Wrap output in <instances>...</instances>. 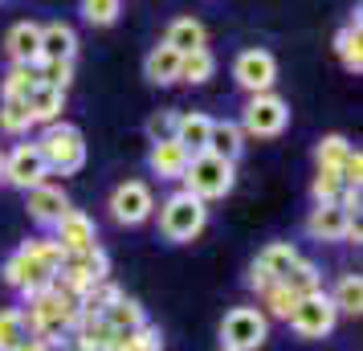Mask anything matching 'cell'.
Masks as SVG:
<instances>
[{"label":"cell","mask_w":363,"mask_h":351,"mask_svg":"<svg viewBox=\"0 0 363 351\" xmlns=\"http://www.w3.org/2000/svg\"><path fill=\"white\" fill-rule=\"evenodd\" d=\"M180 180H188V192L200 201H220L233 192V160H220L213 151H200L188 160Z\"/></svg>","instance_id":"cell-1"},{"label":"cell","mask_w":363,"mask_h":351,"mask_svg":"<svg viewBox=\"0 0 363 351\" xmlns=\"http://www.w3.org/2000/svg\"><path fill=\"white\" fill-rule=\"evenodd\" d=\"M204 221H208V208L188 188L176 192V196H167L164 208H160V229H164L167 241H192L204 229Z\"/></svg>","instance_id":"cell-2"},{"label":"cell","mask_w":363,"mask_h":351,"mask_svg":"<svg viewBox=\"0 0 363 351\" xmlns=\"http://www.w3.org/2000/svg\"><path fill=\"white\" fill-rule=\"evenodd\" d=\"M37 151H41L45 167H50V172H62V176H69V172H78V167L86 164L82 135L74 131V127H66V123H62V127H50V131L41 135Z\"/></svg>","instance_id":"cell-3"},{"label":"cell","mask_w":363,"mask_h":351,"mask_svg":"<svg viewBox=\"0 0 363 351\" xmlns=\"http://www.w3.org/2000/svg\"><path fill=\"white\" fill-rule=\"evenodd\" d=\"M265 315L253 311V306H237L225 315L220 323V347H233V351H257L265 343Z\"/></svg>","instance_id":"cell-4"},{"label":"cell","mask_w":363,"mask_h":351,"mask_svg":"<svg viewBox=\"0 0 363 351\" xmlns=\"http://www.w3.org/2000/svg\"><path fill=\"white\" fill-rule=\"evenodd\" d=\"M335 318H339L335 302L318 290V294H306V299L294 302V311H290V327H294L302 339H323V335L335 327Z\"/></svg>","instance_id":"cell-5"},{"label":"cell","mask_w":363,"mask_h":351,"mask_svg":"<svg viewBox=\"0 0 363 351\" xmlns=\"http://www.w3.org/2000/svg\"><path fill=\"white\" fill-rule=\"evenodd\" d=\"M286 118H290L286 102H281L278 94L262 90V94H253V99H249L245 115H241V131L269 139V135H281V131H286Z\"/></svg>","instance_id":"cell-6"},{"label":"cell","mask_w":363,"mask_h":351,"mask_svg":"<svg viewBox=\"0 0 363 351\" xmlns=\"http://www.w3.org/2000/svg\"><path fill=\"white\" fill-rule=\"evenodd\" d=\"M53 278H57V269H50L45 262H37L33 253H13L9 262H4V282L17 286L25 299H33L37 290H45V286H53Z\"/></svg>","instance_id":"cell-7"},{"label":"cell","mask_w":363,"mask_h":351,"mask_svg":"<svg viewBox=\"0 0 363 351\" xmlns=\"http://www.w3.org/2000/svg\"><path fill=\"white\" fill-rule=\"evenodd\" d=\"M233 78L245 86L249 94H262L278 78V62H274V53H265V50H245L233 62Z\"/></svg>","instance_id":"cell-8"},{"label":"cell","mask_w":363,"mask_h":351,"mask_svg":"<svg viewBox=\"0 0 363 351\" xmlns=\"http://www.w3.org/2000/svg\"><path fill=\"white\" fill-rule=\"evenodd\" d=\"M45 160H41V151L37 143H21L4 155V180L17 188H33V184H45Z\"/></svg>","instance_id":"cell-9"},{"label":"cell","mask_w":363,"mask_h":351,"mask_svg":"<svg viewBox=\"0 0 363 351\" xmlns=\"http://www.w3.org/2000/svg\"><path fill=\"white\" fill-rule=\"evenodd\" d=\"M57 245L62 253H90L99 250V229H94V221L78 213V208H66L62 217H57Z\"/></svg>","instance_id":"cell-10"},{"label":"cell","mask_w":363,"mask_h":351,"mask_svg":"<svg viewBox=\"0 0 363 351\" xmlns=\"http://www.w3.org/2000/svg\"><path fill=\"white\" fill-rule=\"evenodd\" d=\"M151 208H155V201H151V188L139 184V180H131V184H118L115 196H111V213H115L118 225H143V221L151 217Z\"/></svg>","instance_id":"cell-11"},{"label":"cell","mask_w":363,"mask_h":351,"mask_svg":"<svg viewBox=\"0 0 363 351\" xmlns=\"http://www.w3.org/2000/svg\"><path fill=\"white\" fill-rule=\"evenodd\" d=\"M351 213H347L339 201H327V204H318L311 217H306V233L318 237V241H343L347 229H351Z\"/></svg>","instance_id":"cell-12"},{"label":"cell","mask_w":363,"mask_h":351,"mask_svg":"<svg viewBox=\"0 0 363 351\" xmlns=\"http://www.w3.org/2000/svg\"><path fill=\"white\" fill-rule=\"evenodd\" d=\"M25 192H29V196H25V208H29V217L41 221V225H57V217L69 208L66 192L53 188V184H33V188H25Z\"/></svg>","instance_id":"cell-13"},{"label":"cell","mask_w":363,"mask_h":351,"mask_svg":"<svg viewBox=\"0 0 363 351\" xmlns=\"http://www.w3.org/2000/svg\"><path fill=\"white\" fill-rule=\"evenodd\" d=\"M4 50H9V57L17 66H37V57H41V25H33V21L13 25L9 37H4Z\"/></svg>","instance_id":"cell-14"},{"label":"cell","mask_w":363,"mask_h":351,"mask_svg":"<svg viewBox=\"0 0 363 351\" xmlns=\"http://www.w3.org/2000/svg\"><path fill=\"white\" fill-rule=\"evenodd\" d=\"M188 160H192V155H188L176 139H160V143L151 147V155H147L151 172H155L160 180H180L184 167H188Z\"/></svg>","instance_id":"cell-15"},{"label":"cell","mask_w":363,"mask_h":351,"mask_svg":"<svg viewBox=\"0 0 363 351\" xmlns=\"http://www.w3.org/2000/svg\"><path fill=\"white\" fill-rule=\"evenodd\" d=\"M74 50H78V37L69 25L53 21L41 29V57L37 62H74Z\"/></svg>","instance_id":"cell-16"},{"label":"cell","mask_w":363,"mask_h":351,"mask_svg":"<svg viewBox=\"0 0 363 351\" xmlns=\"http://www.w3.org/2000/svg\"><path fill=\"white\" fill-rule=\"evenodd\" d=\"M208 131H213V118L208 115H180L176 118V143H180L188 155H200V151H208Z\"/></svg>","instance_id":"cell-17"},{"label":"cell","mask_w":363,"mask_h":351,"mask_svg":"<svg viewBox=\"0 0 363 351\" xmlns=\"http://www.w3.org/2000/svg\"><path fill=\"white\" fill-rule=\"evenodd\" d=\"M180 57H184V53H176L172 45H155V50L147 53V62H143L147 82H155V86L180 82Z\"/></svg>","instance_id":"cell-18"},{"label":"cell","mask_w":363,"mask_h":351,"mask_svg":"<svg viewBox=\"0 0 363 351\" xmlns=\"http://www.w3.org/2000/svg\"><path fill=\"white\" fill-rule=\"evenodd\" d=\"M25 106H29V115H33V123H53V118L62 115V106H66V90H57V86L37 82L33 90H29V99H25Z\"/></svg>","instance_id":"cell-19"},{"label":"cell","mask_w":363,"mask_h":351,"mask_svg":"<svg viewBox=\"0 0 363 351\" xmlns=\"http://www.w3.org/2000/svg\"><path fill=\"white\" fill-rule=\"evenodd\" d=\"M164 45H172L176 53H192L204 45V25L192 17H180V21H172L167 25V37H164Z\"/></svg>","instance_id":"cell-20"},{"label":"cell","mask_w":363,"mask_h":351,"mask_svg":"<svg viewBox=\"0 0 363 351\" xmlns=\"http://www.w3.org/2000/svg\"><path fill=\"white\" fill-rule=\"evenodd\" d=\"M241 139H245V131H241L237 123H213V131H208V151L220 155V160H237L241 147H245Z\"/></svg>","instance_id":"cell-21"},{"label":"cell","mask_w":363,"mask_h":351,"mask_svg":"<svg viewBox=\"0 0 363 351\" xmlns=\"http://www.w3.org/2000/svg\"><path fill=\"white\" fill-rule=\"evenodd\" d=\"M298 257H302V253H298L290 241H274V245H269V250H265L257 262H262V269L274 278V282H281V278H286V274L298 266Z\"/></svg>","instance_id":"cell-22"},{"label":"cell","mask_w":363,"mask_h":351,"mask_svg":"<svg viewBox=\"0 0 363 351\" xmlns=\"http://www.w3.org/2000/svg\"><path fill=\"white\" fill-rule=\"evenodd\" d=\"M335 50H339V62H343V69L359 74V69H363V33H359V17L351 21V25H347L339 37H335Z\"/></svg>","instance_id":"cell-23"},{"label":"cell","mask_w":363,"mask_h":351,"mask_svg":"<svg viewBox=\"0 0 363 351\" xmlns=\"http://www.w3.org/2000/svg\"><path fill=\"white\" fill-rule=\"evenodd\" d=\"M102 323L115 327V331H135V327H143V306L135 299H123V294H118V299L102 311Z\"/></svg>","instance_id":"cell-24"},{"label":"cell","mask_w":363,"mask_h":351,"mask_svg":"<svg viewBox=\"0 0 363 351\" xmlns=\"http://www.w3.org/2000/svg\"><path fill=\"white\" fill-rule=\"evenodd\" d=\"M213 69H216V57L208 53V45H200V50H192V53H184L180 57V82L200 86V82L213 78Z\"/></svg>","instance_id":"cell-25"},{"label":"cell","mask_w":363,"mask_h":351,"mask_svg":"<svg viewBox=\"0 0 363 351\" xmlns=\"http://www.w3.org/2000/svg\"><path fill=\"white\" fill-rule=\"evenodd\" d=\"M29 339V323H25V311H0V351H17L21 343Z\"/></svg>","instance_id":"cell-26"},{"label":"cell","mask_w":363,"mask_h":351,"mask_svg":"<svg viewBox=\"0 0 363 351\" xmlns=\"http://www.w3.org/2000/svg\"><path fill=\"white\" fill-rule=\"evenodd\" d=\"M281 282L290 286L298 299H306V294H318V290H323V274H318V269H314L311 262H306V257H298V266L290 269V274H286Z\"/></svg>","instance_id":"cell-27"},{"label":"cell","mask_w":363,"mask_h":351,"mask_svg":"<svg viewBox=\"0 0 363 351\" xmlns=\"http://www.w3.org/2000/svg\"><path fill=\"white\" fill-rule=\"evenodd\" d=\"M335 311H347V315H359L363 311V282L359 274H343L339 278V286H335Z\"/></svg>","instance_id":"cell-28"},{"label":"cell","mask_w":363,"mask_h":351,"mask_svg":"<svg viewBox=\"0 0 363 351\" xmlns=\"http://www.w3.org/2000/svg\"><path fill=\"white\" fill-rule=\"evenodd\" d=\"M33 127V115H29V106H25V99H4V106H0V131L4 135H21Z\"/></svg>","instance_id":"cell-29"},{"label":"cell","mask_w":363,"mask_h":351,"mask_svg":"<svg viewBox=\"0 0 363 351\" xmlns=\"http://www.w3.org/2000/svg\"><path fill=\"white\" fill-rule=\"evenodd\" d=\"M351 143H347L343 135H327V139H323V143H318V151H314V155H318V167H330V172H339V167H343V160L347 155H351Z\"/></svg>","instance_id":"cell-30"},{"label":"cell","mask_w":363,"mask_h":351,"mask_svg":"<svg viewBox=\"0 0 363 351\" xmlns=\"http://www.w3.org/2000/svg\"><path fill=\"white\" fill-rule=\"evenodd\" d=\"M262 299H265V306H269V315L290 318V311H294L298 294H294V290H290L286 282H269V286L262 290Z\"/></svg>","instance_id":"cell-31"},{"label":"cell","mask_w":363,"mask_h":351,"mask_svg":"<svg viewBox=\"0 0 363 351\" xmlns=\"http://www.w3.org/2000/svg\"><path fill=\"white\" fill-rule=\"evenodd\" d=\"M37 86V69L33 66H17L9 69V78H4V99H29V90Z\"/></svg>","instance_id":"cell-32"},{"label":"cell","mask_w":363,"mask_h":351,"mask_svg":"<svg viewBox=\"0 0 363 351\" xmlns=\"http://www.w3.org/2000/svg\"><path fill=\"white\" fill-rule=\"evenodd\" d=\"M339 192H343V176L330 172V167H318V176H314V184H311V196L318 204H327V201H339Z\"/></svg>","instance_id":"cell-33"},{"label":"cell","mask_w":363,"mask_h":351,"mask_svg":"<svg viewBox=\"0 0 363 351\" xmlns=\"http://www.w3.org/2000/svg\"><path fill=\"white\" fill-rule=\"evenodd\" d=\"M82 17L90 21V25H115L118 0H82Z\"/></svg>","instance_id":"cell-34"},{"label":"cell","mask_w":363,"mask_h":351,"mask_svg":"<svg viewBox=\"0 0 363 351\" xmlns=\"http://www.w3.org/2000/svg\"><path fill=\"white\" fill-rule=\"evenodd\" d=\"M69 74H74V62H41V69H37V82L66 90V86H69Z\"/></svg>","instance_id":"cell-35"},{"label":"cell","mask_w":363,"mask_h":351,"mask_svg":"<svg viewBox=\"0 0 363 351\" xmlns=\"http://www.w3.org/2000/svg\"><path fill=\"white\" fill-rule=\"evenodd\" d=\"M25 253H33L37 262H45L50 269H62V262H66V253H62V245H57V241H29V245H25Z\"/></svg>","instance_id":"cell-36"},{"label":"cell","mask_w":363,"mask_h":351,"mask_svg":"<svg viewBox=\"0 0 363 351\" xmlns=\"http://www.w3.org/2000/svg\"><path fill=\"white\" fill-rule=\"evenodd\" d=\"M176 118L180 115H172V111H160V115H151L147 118V135L160 143V139H176Z\"/></svg>","instance_id":"cell-37"},{"label":"cell","mask_w":363,"mask_h":351,"mask_svg":"<svg viewBox=\"0 0 363 351\" xmlns=\"http://www.w3.org/2000/svg\"><path fill=\"white\" fill-rule=\"evenodd\" d=\"M131 351H164V339H160V331L155 327H135L131 331Z\"/></svg>","instance_id":"cell-38"},{"label":"cell","mask_w":363,"mask_h":351,"mask_svg":"<svg viewBox=\"0 0 363 351\" xmlns=\"http://www.w3.org/2000/svg\"><path fill=\"white\" fill-rule=\"evenodd\" d=\"M339 176H343V184H359V180H363V155H359V151H351V155L343 160Z\"/></svg>","instance_id":"cell-39"},{"label":"cell","mask_w":363,"mask_h":351,"mask_svg":"<svg viewBox=\"0 0 363 351\" xmlns=\"http://www.w3.org/2000/svg\"><path fill=\"white\" fill-rule=\"evenodd\" d=\"M269 282H274V278H269V274L262 269V262H253V269H249V286H253V290L262 294V290H265Z\"/></svg>","instance_id":"cell-40"},{"label":"cell","mask_w":363,"mask_h":351,"mask_svg":"<svg viewBox=\"0 0 363 351\" xmlns=\"http://www.w3.org/2000/svg\"><path fill=\"white\" fill-rule=\"evenodd\" d=\"M17 351H50V343H45V339H25Z\"/></svg>","instance_id":"cell-41"},{"label":"cell","mask_w":363,"mask_h":351,"mask_svg":"<svg viewBox=\"0 0 363 351\" xmlns=\"http://www.w3.org/2000/svg\"><path fill=\"white\" fill-rule=\"evenodd\" d=\"M0 176H4V155H0Z\"/></svg>","instance_id":"cell-42"},{"label":"cell","mask_w":363,"mask_h":351,"mask_svg":"<svg viewBox=\"0 0 363 351\" xmlns=\"http://www.w3.org/2000/svg\"><path fill=\"white\" fill-rule=\"evenodd\" d=\"M220 351H233V347H220Z\"/></svg>","instance_id":"cell-43"}]
</instances>
